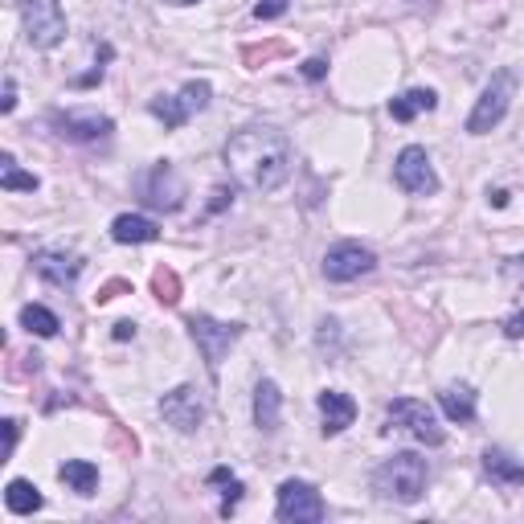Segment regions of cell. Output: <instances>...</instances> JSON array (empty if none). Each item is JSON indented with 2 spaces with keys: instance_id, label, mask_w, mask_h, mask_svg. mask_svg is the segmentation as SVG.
Returning <instances> with one entry per match:
<instances>
[{
  "instance_id": "cb8c5ba5",
  "label": "cell",
  "mask_w": 524,
  "mask_h": 524,
  "mask_svg": "<svg viewBox=\"0 0 524 524\" xmlns=\"http://www.w3.org/2000/svg\"><path fill=\"white\" fill-rule=\"evenodd\" d=\"M0 189H5V193H33L37 177H33V172H21L17 160L5 152V156H0Z\"/></svg>"
},
{
  "instance_id": "836d02e7",
  "label": "cell",
  "mask_w": 524,
  "mask_h": 524,
  "mask_svg": "<svg viewBox=\"0 0 524 524\" xmlns=\"http://www.w3.org/2000/svg\"><path fill=\"white\" fill-rule=\"evenodd\" d=\"M492 205H496V209H504V205H508V193H504V189H496V193H492Z\"/></svg>"
},
{
  "instance_id": "d6986e66",
  "label": "cell",
  "mask_w": 524,
  "mask_h": 524,
  "mask_svg": "<svg viewBox=\"0 0 524 524\" xmlns=\"http://www.w3.org/2000/svg\"><path fill=\"white\" fill-rule=\"evenodd\" d=\"M439 406H443V414L451 422L467 426V422H475V389L471 385H447L439 393Z\"/></svg>"
},
{
  "instance_id": "5b68a950",
  "label": "cell",
  "mask_w": 524,
  "mask_h": 524,
  "mask_svg": "<svg viewBox=\"0 0 524 524\" xmlns=\"http://www.w3.org/2000/svg\"><path fill=\"white\" fill-rule=\"evenodd\" d=\"M209 99H213V86H209L205 78H193V82L181 86L177 95H160V99H152L148 111H152L168 131H177V127H185L197 111H205Z\"/></svg>"
},
{
  "instance_id": "e0dca14e",
  "label": "cell",
  "mask_w": 524,
  "mask_h": 524,
  "mask_svg": "<svg viewBox=\"0 0 524 524\" xmlns=\"http://www.w3.org/2000/svg\"><path fill=\"white\" fill-rule=\"evenodd\" d=\"M111 238L119 246H144V242L160 238V226L152 222V217H140V213H119L111 222Z\"/></svg>"
},
{
  "instance_id": "ffe728a7",
  "label": "cell",
  "mask_w": 524,
  "mask_h": 524,
  "mask_svg": "<svg viewBox=\"0 0 524 524\" xmlns=\"http://www.w3.org/2000/svg\"><path fill=\"white\" fill-rule=\"evenodd\" d=\"M434 107H439V95L426 91V86H414V91H406V95H398V99H389V115L398 119V123H410L414 115L434 111Z\"/></svg>"
},
{
  "instance_id": "f546056e",
  "label": "cell",
  "mask_w": 524,
  "mask_h": 524,
  "mask_svg": "<svg viewBox=\"0 0 524 524\" xmlns=\"http://www.w3.org/2000/svg\"><path fill=\"white\" fill-rule=\"evenodd\" d=\"M504 336H512V340H520V336H524V312L508 316V324H504Z\"/></svg>"
},
{
  "instance_id": "7c38bea8",
  "label": "cell",
  "mask_w": 524,
  "mask_h": 524,
  "mask_svg": "<svg viewBox=\"0 0 524 524\" xmlns=\"http://www.w3.org/2000/svg\"><path fill=\"white\" fill-rule=\"evenodd\" d=\"M160 414H164L168 426H177L181 434H193L205 422V402H201V393L193 385H177V389H168L160 398Z\"/></svg>"
},
{
  "instance_id": "30bf717a",
  "label": "cell",
  "mask_w": 524,
  "mask_h": 524,
  "mask_svg": "<svg viewBox=\"0 0 524 524\" xmlns=\"http://www.w3.org/2000/svg\"><path fill=\"white\" fill-rule=\"evenodd\" d=\"M377 267V254L361 242H336L324 254V279L328 283H353Z\"/></svg>"
},
{
  "instance_id": "ba28073f",
  "label": "cell",
  "mask_w": 524,
  "mask_h": 524,
  "mask_svg": "<svg viewBox=\"0 0 524 524\" xmlns=\"http://www.w3.org/2000/svg\"><path fill=\"white\" fill-rule=\"evenodd\" d=\"M385 414H389V422L398 426V430H406L410 439H418L426 447H443V426H439V418H434V410L426 402H418V398H393L385 406Z\"/></svg>"
},
{
  "instance_id": "7402d4cb",
  "label": "cell",
  "mask_w": 524,
  "mask_h": 524,
  "mask_svg": "<svg viewBox=\"0 0 524 524\" xmlns=\"http://www.w3.org/2000/svg\"><path fill=\"white\" fill-rule=\"evenodd\" d=\"M58 479H62V484H70V492L91 496V492L99 488V467H95L91 459H66V463L58 467Z\"/></svg>"
},
{
  "instance_id": "1f68e13d",
  "label": "cell",
  "mask_w": 524,
  "mask_h": 524,
  "mask_svg": "<svg viewBox=\"0 0 524 524\" xmlns=\"http://www.w3.org/2000/svg\"><path fill=\"white\" fill-rule=\"evenodd\" d=\"M131 336H136V324H131V320H119V324H115V340H131Z\"/></svg>"
},
{
  "instance_id": "f1b7e54d",
  "label": "cell",
  "mask_w": 524,
  "mask_h": 524,
  "mask_svg": "<svg viewBox=\"0 0 524 524\" xmlns=\"http://www.w3.org/2000/svg\"><path fill=\"white\" fill-rule=\"evenodd\" d=\"M13 107H17V82H13V78H5V95H0V111L9 115Z\"/></svg>"
},
{
  "instance_id": "e575fe53",
  "label": "cell",
  "mask_w": 524,
  "mask_h": 524,
  "mask_svg": "<svg viewBox=\"0 0 524 524\" xmlns=\"http://www.w3.org/2000/svg\"><path fill=\"white\" fill-rule=\"evenodd\" d=\"M168 5H197V0H168Z\"/></svg>"
},
{
  "instance_id": "2e32d148",
  "label": "cell",
  "mask_w": 524,
  "mask_h": 524,
  "mask_svg": "<svg viewBox=\"0 0 524 524\" xmlns=\"http://www.w3.org/2000/svg\"><path fill=\"white\" fill-rule=\"evenodd\" d=\"M279 418H283V393L271 377H262L254 385V426L262 434H271V430H279Z\"/></svg>"
},
{
  "instance_id": "603a6c76",
  "label": "cell",
  "mask_w": 524,
  "mask_h": 524,
  "mask_svg": "<svg viewBox=\"0 0 524 524\" xmlns=\"http://www.w3.org/2000/svg\"><path fill=\"white\" fill-rule=\"evenodd\" d=\"M21 328H29V332L41 336V340H50V336H58L62 320H58L50 308H41V303H25V308H21Z\"/></svg>"
},
{
  "instance_id": "5bb4252c",
  "label": "cell",
  "mask_w": 524,
  "mask_h": 524,
  "mask_svg": "<svg viewBox=\"0 0 524 524\" xmlns=\"http://www.w3.org/2000/svg\"><path fill=\"white\" fill-rule=\"evenodd\" d=\"M33 271L54 283V287H74L78 275H82V258L70 254V250H37L33 254Z\"/></svg>"
},
{
  "instance_id": "8992f818",
  "label": "cell",
  "mask_w": 524,
  "mask_h": 524,
  "mask_svg": "<svg viewBox=\"0 0 524 524\" xmlns=\"http://www.w3.org/2000/svg\"><path fill=\"white\" fill-rule=\"evenodd\" d=\"M275 516L283 524H320L328 516V508H324V496L308 484V479H283L279 500H275Z\"/></svg>"
},
{
  "instance_id": "d590c367",
  "label": "cell",
  "mask_w": 524,
  "mask_h": 524,
  "mask_svg": "<svg viewBox=\"0 0 524 524\" xmlns=\"http://www.w3.org/2000/svg\"><path fill=\"white\" fill-rule=\"evenodd\" d=\"M516 262H524V258H516Z\"/></svg>"
},
{
  "instance_id": "d4e9b609",
  "label": "cell",
  "mask_w": 524,
  "mask_h": 524,
  "mask_svg": "<svg viewBox=\"0 0 524 524\" xmlns=\"http://www.w3.org/2000/svg\"><path fill=\"white\" fill-rule=\"evenodd\" d=\"M209 484H222L226 488V496H222V516H230L234 508H238V500H242V479L238 475H230V467H213L209 471Z\"/></svg>"
},
{
  "instance_id": "83f0119b",
  "label": "cell",
  "mask_w": 524,
  "mask_h": 524,
  "mask_svg": "<svg viewBox=\"0 0 524 524\" xmlns=\"http://www.w3.org/2000/svg\"><path fill=\"white\" fill-rule=\"evenodd\" d=\"M328 74V62L324 58H308V62H303V78H312V82H320Z\"/></svg>"
},
{
  "instance_id": "52a82bcc",
  "label": "cell",
  "mask_w": 524,
  "mask_h": 524,
  "mask_svg": "<svg viewBox=\"0 0 524 524\" xmlns=\"http://www.w3.org/2000/svg\"><path fill=\"white\" fill-rule=\"evenodd\" d=\"M189 332H193L201 357H205V369L217 377L226 353H230V348L238 344V336H242V324H226V320H213V316H189Z\"/></svg>"
},
{
  "instance_id": "d6a6232c",
  "label": "cell",
  "mask_w": 524,
  "mask_h": 524,
  "mask_svg": "<svg viewBox=\"0 0 524 524\" xmlns=\"http://www.w3.org/2000/svg\"><path fill=\"white\" fill-rule=\"evenodd\" d=\"M213 197H217V201L209 205V213H217V209H226V201H234V193H230V189H217Z\"/></svg>"
},
{
  "instance_id": "484cf974",
  "label": "cell",
  "mask_w": 524,
  "mask_h": 524,
  "mask_svg": "<svg viewBox=\"0 0 524 524\" xmlns=\"http://www.w3.org/2000/svg\"><path fill=\"white\" fill-rule=\"evenodd\" d=\"M287 13V0H258L254 5V17L258 21H275V17H283Z\"/></svg>"
},
{
  "instance_id": "8fae6325",
  "label": "cell",
  "mask_w": 524,
  "mask_h": 524,
  "mask_svg": "<svg viewBox=\"0 0 524 524\" xmlns=\"http://www.w3.org/2000/svg\"><path fill=\"white\" fill-rule=\"evenodd\" d=\"M140 197H144L152 209H164V213L181 209V205H185V181H181V172L172 168L168 160L152 164V168L144 172V181H140Z\"/></svg>"
},
{
  "instance_id": "6da1fadb",
  "label": "cell",
  "mask_w": 524,
  "mask_h": 524,
  "mask_svg": "<svg viewBox=\"0 0 524 524\" xmlns=\"http://www.w3.org/2000/svg\"><path fill=\"white\" fill-rule=\"evenodd\" d=\"M226 164L230 172L254 193H275L287 185L291 168H295V148L291 140L283 136L279 127H267V123H254V127H242L230 136L226 144Z\"/></svg>"
},
{
  "instance_id": "ac0fdd59",
  "label": "cell",
  "mask_w": 524,
  "mask_h": 524,
  "mask_svg": "<svg viewBox=\"0 0 524 524\" xmlns=\"http://www.w3.org/2000/svg\"><path fill=\"white\" fill-rule=\"evenodd\" d=\"M484 471L496 479V484H504V488H524V463L512 459L508 451H500V447L484 451Z\"/></svg>"
},
{
  "instance_id": "44dd1931",
  "label": "cell",
  "mask_w": 524,
  "mask_h": 524,
  "mask_svg": "<svg viewBox=\"0 0 524 524\" xmlns=\"http://www.w3.org/2000/svg\"><path fill=\"white\" fill-rule=\"evenodd\" d=\"M41 504H46V500H41L33 479H9V484H5V508L13 516H33V512H41Z\"/></svg>"
},
{
  "instance_id": "4fadbf2b",
  "label": "cell",
  "mask_w": 524,
  "mask_h": 524,
  "mask_svg": "<svg viewBox=\"0 0 524 524\" xmlns=\"http://www.w3.org/2000/svg\"><path fill=\"white\" fill-rule=\"evenodd\" d=\"M54 127L62 131L66 140H82V144H95V140H107L111 131H115V123L107 119V115H95V111H58L54 115Z\"/></svg>"
},
{
  "instance_id": "4dcf8cb0",
  "label": "cell",
  "mask_w": 524,
  "mask_h": 524,
  "mask_svg": "<svg viewBox=\"0 0 524 524\" xmlns=\"http://www.w3.org/2000/svg\"><path fill=\"white\" fill-rule=\"evenodd\" d=\"M336 328H340L336 320H324V324H320V348H328V340H336Z\"/></svg>"
},
{
  "instance_id": "9a60e30c",
  "label": "cell",
  "mask_w": 524,
  "mask_h": 524,
  "mask_svg": "<svg viewBox=\"0 0 524 524\" xmlns=\"http://www.w3.org/2000/svg\"><path fill=\"white\" fill-rule=\"evenodd\" d=\"M316 406H320V418H324V434H344L357 422V402L348 398L344 389H324L316 398Z\"/></svg>"
},
{
  "instance_id": "9c48e42d",
  "label": "cell",
  "mask_w": 524,
  "mask_h": 524,
  "mask_svg": "<svg viewBox=\"0 0 524 524\" xmlns=\"http://www.w3.org/2000/svg\"><path fill=\"white\" fill-rule=\"evenodd\" d=\"M393 181H398V189L414 193V197H430V193H439V172H434L426 148L410 144L398 152V160H393Z\"/></svg>"
},
{
  "instance_id": "4316f807",
  "label": "cell",
  "mask_w": 524,
  "mask_h": 524,
  "mask_svg": "<svg viewBox=\"0 0 524 524\" xmlns=\"http://www.w3.org/2000/svg\"><path fill=\"white\" fill-rule=\"evenodd\" d=\"M17 439H21V422H17V418H5V459H13Z\"/></svg>"
},
{
  "instance_id": "277c9868",
  "label": "cell",
  "mask_w": 524,
  "mask_h": 524,
  "mask_svg": "<svg viewBox=\"0 0 524 524\" xmlns=\"http://www.w3.org/2000/svg\"><path fill=\"white\" fill-rule=\"evenodd\" d=\"M17 9H21V25L33 50H54L66 37L62 0H17Z\"/></svg>"
},
{
  "instance_id": "3957f363",
  "label": "cell",
  "mask_w": 524,
  "mask_h": 524,
  "mask_svg": "<svg viewBox=\"0 0 524 524\" xmlns=\"http://www.w3.org/2000/svg\"><path fill=\"white\" fill-rule=\"evenodd\" d=\"M512 99H516V74L512 70H496L492 82L484 86V95L475 99V107L467 115V131H471V136H488L492 127H500L504 115H508V107H512Z\"/></svg>"
},
{
  "instance_id": "7a4b0ae2",
  "label": "cell",
  "mask_w": 524,
  "mask_h": 524,
  "mask_svg": "<svg viewBox=\"0 0 524 524\" xmlns=\"http://www.w3.org/2000/svg\"><path fill=\"white\" fill-rule=\"evenodd\" d=\"M426 479H430L426 459L418 451H398L373 471V492L389 504H418L426 492Z\"/></svg>"
}]
</instances>
